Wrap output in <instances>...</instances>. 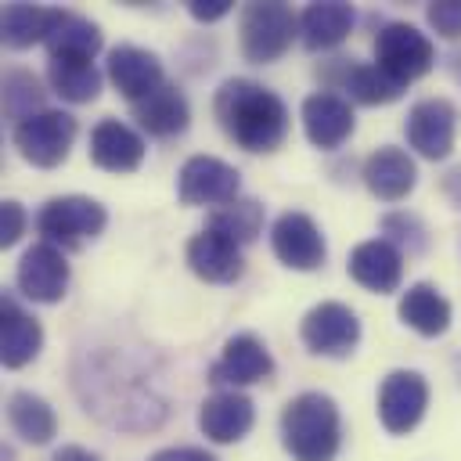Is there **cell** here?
<instances>
[{"instance_id": "cell-1", "label": "cell", "mask_w": 461, "mask_h": 461, "mask_svg": "<svg viewBox=\"0 0 461 461\" xmlns=\"http://www.w3.org/2000/svg\"><path fill=\"white\" fill-rule=\"evenodd\" d=\"M212 112L220 130L241 148V151H277L288 137V108L285 101L267 90L256 79H223Z\"/></svg>"}, {"instance_id": "cell-2", "label": "cell", "mask_w": 461, "mask_h": 461, "mask_svg": "<svg viewBox=\"0 0 461 461\" xmlns=\"http://www.w3.org/2000/svg\"><path fill=\"white\" fill-rule=\"evenodd\" d=\"M281 439L295 461H331L342 443L339 407L324 393H299L281 411Z\"/></svg>"}, {"instance_id": "cell-3", "label": "cell", "mask_w": 461, "mask_h": 461, "mask_svg": "<svg viewBox=\"0 0 461 461\" xmlns=\"http://www.w3.org/2000/svg\"><path fill=\"white\" fill-rule=\"evenodd\" d=\"M238 29H241V54H245V61L270 65V61H277L292 47V40L299 32V18L281 0L245 4Z\"/></svg>"}, {"instance_id": "cell-4", "label": "cell", "mask_w": 461, "mask_h": 461, "mask_svg": "<svg viewBox=\"0 0 461 461\" xmlns=\"http://www.w3.org/2000/svg\"><path fill=\"white\" fill-rule=\"evenodd\" d=\"M108 223V212L97 198L86 194H61L43 202V209L36 212V230L43 234V241L58 245V249H79L83 241L97 238Z\"/></svg>"}, {"instance_id": "cell-5", "label": "cell", "mask_w": 461, "mask_h": 461, "mask_svg": "<svg viewBox=\"0 0 461 461\" xmlns=\"http://www.w3.org/2000/svg\"><path fill=\"white\" fill-rule=\"evenodd\" d=\"M432 61H436V47L421 29H414L407 22H385L378 29V36H375V65L382 72H389L396 83L407 86V83L421 79L432 68Z\"/></svg>"}, {"instance_id": "cell-6", "label": "cell", "mask_w": 461, "mask_h": 461, "mask_svg": "<svg viewBox=\"0 0 461 461\" xmlns=\"http://www.w3.org/2000/svg\"><path fill=\"white\" fill-rule=\"evenodd\" d=\"M76 133H79V122L68 112L47 108V112H36L14 126V148L25 162H32L40 169H54L68 158Z\"/></svg>"}, {"instance_id": "cell-7", "label": "cell", "mask_w": 461, "mask_h": 461, "mask_svg": "<svg viewBox=\"0 0 461 461\" xmlns=\"http://www.w3.org/2000/svg\"><path fill=\"white\" fill-rule=\"evenodd\" d=\"M407 144L421 155V158H447L454 151V137H457V108L447 97H421L418 104H411L407 122H403Z\"/></svg>"}, {"instance_id": "cell-8", "label": "cell", "mask_w": 461, "mask_h": 461, "mask_svg": "<svg viewBox=\"0 0 461 461\" xmlns=\"http://www.w3.org/2000/svg\"><path fill=\"white\" fill-rule=\"evenodd\" d=\"M299 339L317 357H349L360 342V321L346 303H317L303 317Z\"/></svg>"}, {"instance_id": "cell-9", "label": "cell", "mask_w": 461, "mask_h": 461, "mask_svg": "<svg viewBox=\"0 0 461 461\" xmlns=\"http://www.w3.org/2000/svg\"><path fill=\"white\" fill-rule=\"evenodd\" d=\"M241 191V173L212 155H191L180 166L176 194L184 205H227Z\"/></svg>"}, {"instance_id": "cell-10", "label": "cell", "mask_w": 461, "mask_h": 461, "mask_svg": "<svg viewBox=\"0 0 461 461\" xmlns=\"http://www.w3.org/2000/svg\"><path fill=\"white\" fill-rule=\"evenodd\" d=\"M429 407V382L418 371H389L378 385V421L385 432H411Z\"/></svg>"}, {"instance_id": "cell-11", "label": "cell", "mask_w": 461, "mask_h": 461, "mask_svg": "<svg viewBox=\"0 0 461 461\" xmlns=\"http://www.w3.org/2000/svg\"><path fill=\"white\" fill-rule=\"evenodd\" d=\"M14 285L25 299L32 303H58L68 288V263H65V252L50 241H36L22 252L18 259V270H14Z\"/></svg>"}, {"instance_id": "cell-12", "label": "cell", "mask_w": 461, "mask_h": 461, "mask_svg": "<svg viewBox=\"0 0 461 461\" xmlns=\"http://www.w3.org/2000/svg\"><path fill=\"white\" fill-rule=\"evenodd\" d=\"M270 249L274 256L292 267V270H317L328 256V245H324V234L321 227L306 216V212H281L270 227Z\"/></svg>"}, {"instance_id": "cell-13", "label": "cell", "mask_w": 461, "mask_h": 461, "mask_svg": "<svg viewBox=\"0 0 461 461\" xmlns=\"http://www.w3.org/2000/svg\"><path fill=\"white\" fill-rule=\"evenodd\" d=\"M274 375V357L270 349L252 335V331H241V335H230L223 342V353L220 360L209 367V382L212 385H252V382H263Z\"/></svg>"}, {"instance_id": "cell-14", "label": "cell", "mask_w": 461, "mask_h": 461, "mask_svg": "<svg viewBox=\"0 0 461 461\" xmlns=\"http://www.w3.org/2000/svg\"><path fill=\"white\" fill-rule=\"evenodd\" d=\"M353 126H357V119H353V108L346 97H339L331 90H317L303 101V130L313 148L331 151V148L346 144Z\"/></svg>"}, {"instance_id": "cell-15", "label": "cell", "mask_w": 461, "mask_h": 461, "mask_svg": "<svg viewBox=\"0 0 461 461\" xmlns=\"http://www.w3.org/2000/svg\"><path fill=\"white\" fill-rule=\"evenodd\" d=\"M108 79L115 83V90H119L130 104L144 101L148 94H155V90L166 83V79H162V61H158L151 50L133 47V43H122V47H115V50L108 54Z\"/></svg>"}, {"instance_id": "cell-16", "label": "cell", "mask_w": 461, "mask_h": 461, "mask_svg": "<svg viewBox=\"0 0 461 461\" xmlns=\"http://www.w3.org/2000/svg\"><path fill=\"white\" fill-rule=\"evenodd\" d=\"M324 79L346 90L349 101L357 104H389L403 94V83H396L389 72H382L378 65L353 61V58H331V68L324 72Z\"/></svg>"}, {"instance_id": "cell-17", "label": "cell", "mask_w": 461, "mask_h": 461, "mask_svg": "<svg viewBox=\"0 0 461 461\" xmlns=\"http://www.w3.org/2000/svg\"><path fill=\"white\" fill-rule=\"evenodd\" d=\"M349 277L357 285H364L367 292H378V295H389L400 288V277H403V256L393 241L385 238H371V241H360L353 252H349Z\"/></svg>"}, {"instance_id": "cell-18", "label": "cell", "mask_w": 461, "mask_h": 461, "mask_svg": "<svg viewBox=\"0 0 461 461\" xmlns=\"http://www.w3.org/2000/svg\"><path fill=\"white\" fill-rule=\"evenodd\" d=\"M256 421V407L245 393L238 389H223V393H212L202 407H198V429L205 432V439L212 443H238L249 436Z\"/></svg>"}, {"instance_id": "cell-19", "label": "cell", "mask_w": 461, "mask_h": 461, "mask_svg": "<svg viewBox=\"0 0 461 461\" xmlns=\"http://www.w3.org/2000/svg\"><path fill=\"white\" fill-rule=\"evenodd\" d=\"M364 184L378 202H400L418 184V166L403 148L382 144L364 158Z\"/></svg>"}, {"instance_id": "cell-20", "label": "cell", "mask_w": 461, "mask_h": 461, "mask_svg": "<svg viewBox=\"0 0 461 461\" xmlns=\"http://www.w3.org/2000/svg\"><path fill=\"white\" fill-rule=\"evenodd\" d=\"M187 267L209 285H230L245 274V256H241V245L205 227L187 241Z\"/></svg>"}, {"instance_id": "cell-21", "label": "cell", "mask_w": 461, "mask_h": 461, "mask_svg": "<svg viewBox=\"0 0 461 461\" xmlns=\"http://www.w3.org/2000/svg\"><path fill=\"white\" fill-rule=\"evenodd\" d=\"M90 158L108 173H133L144 162V137L119 119H101L90 130Z\"/></svg>"}, {"instance_id": "cell-22", "label": "cell", "mask_w": 461, "mask_h": 461, "mask_svg": "<svg viewBox=\"0 0 461 461\" xmlns=\"http://www.w3.org/2000/svg\"><path fill=\"white\" fill-rule=\"evenodd\" d=\"M43 346V328L32 313L18 306L14 295H4L0 303V360L4 367H25Z\"/></svg>"}, {"instance_id": "cell-23", "label": "cell", "mask_w": 461, "mask_h": 461, "mask_svg": "<svg viewBox=\"0 0 461 461\" xmlns=\"http://www.w3.org/2000/svg\"><path fill=\"white\" fill-rule=\"evenodd\" d=\"M353 7L342 0H324V4H306L299 14V40L306 50H331L353 32Z\"/></svg>"}, {"instance_id": "cell-24", "label": "cell", "mask_w": 461, "mask_h": 461, "mask_svg": "<svg viewBox=\"0 0 461 461\" xmlns=\"http://www.w3.org/2000/svg\"><path fill=\"white\" fill-rule=\"evenodd\" d=\"M61 7H40V4H7L0 11V32L11 50H25L32 43H47L50 32L61 22Z\"/></svg>"}, {"instance_id": "cell-25", "label": "cell", "mask_w": 461, "mask_h": 461, "mask_svg": "<svg viewBox=\"0 0 461 461\" xmlns=\"http://www.w3.org/2000/svg\"><path fill=\"white\" fill-rule=\"evenodd\" d=\"M133 119H137L140 130H148L151 137H176V133L187 130L191 108H187V97H184L173 83H162L155 94H148L144 101L133 104Z\"/></svg>"}, {"instance_id": "cell-26", "label": "cell", "mask_w": 461, "mask_h": 461, "mask_svg": "<svg viewBox=\"0 0 461 461\" xmlns=\"http://www.w3.org/2000/svg\"><path fill=\"white\" fill-rule=\"evenodd\" d=\"M400 321L407 328H414L425 339H436L450 328V303L439 295L436 285L418 281L400 295Z\"/></svg>"}, {"instance_id": "cell-27", "label": "cell", "mask_w": 461, "mask_h": 461, "mask_svg": "<svg viewBox=\"0 0 461 461\" xmlns=\"http://www.w3.org/2000/svg\"><path fill=\"white\" fill-rule=\"evenodd\" d=\"M7 425L14 429V436H22L32 447L50 443L54 432H58V418H54L50 403L43 396L29 393V389L11 393V400H7Z\"/></svg>"}, {"instance_id": "cell-28", "label": "cell", "mask_w": 461, "mask_h": 461, "mask_svg": "<svg viewBox=\"0 0 461 461\" xmlns=\"http://www.w3.org/2000/svg\"><path fill=\"white\" fill-rule=\"evenodd\" d=\"M97 50H101V29L72 11L61 14L58 29L47 40V58H61V61H94Z\"/></svg>"}, {"instance_id": "cell-29", "label": "cell", "mask_w": 461, "mask_h": 461, "mask_svg": "<svg viewBox=\"0 0 461 461\" xmlns=\"http://www.w3.org/2000/svg\"><path fill=\"white\" fill-rule=\"evenodd\" d=\"M47 83L58 97L72 101V104H86L101 94V72L94 61H61V58H47Z\"/></svg>"}, {"instance_id": "cell-30", "label": "cell", "mask_w": 461, "mask_h": 461, "mask_svg": "<svg viewBox=\"0 0 461 461\" xmlns=\"http://www.w3.org/2000/svg\"><path fill=\"white\" fill-rule=\"evenodd\" d=\"M205 227L216 230V234H223V238H230L234 245H249L263 230V205L256 198H234V202L212 209L209 220H205Z\"/></svg>"}, {"instance_id": "cell-31", "label": "cell", "mask_w": 461, "mask_h": 461, "mask_svg": "<svg viewBox=\"0 0 461 461\" xmlns=\"http://www.w3.org/2000/svg\"><path fill=\"white\" fill-rule=\"evenodd\" d=\"M4 112L14 119V126L25 122V119L36 115V112H47V108H43V90H40V83H36L32 72L11 68V72L4 76Z\"/></svg>"}, {"instance_id": "cell-32", "label": "cell", "mask_w": 461, "mask_h": 461, "mask_svg": "<svg viewBox=\"0 0 461 461\" xmlns=\"http://www.w3.org/2000/svg\"><path fill=\"white\" fill-rule=\"evenodd\" d=\"M382 230L389 234L385 241H393V245H407V252H421L425 249V223L418 220V216H411V212H389L385 220H382Z\"/></svg>"}, {"instance_id": "cell-33", "label": "cell", "mask_w": 461, "mask_h": 461, "mask_svg": "<svg viewBox=\"0 0 461 461\" xmlns=\"http://www.w3.org/2000/svg\"><path fill=\"white\" fill-rule=\"evenodd\" d=\"M429 25L439 36L457 40L461 36V4H429Z\"/></svg>"}, {"instance_id": "cell-34", "label": "cell", "mask_w": 461, "mask_h": 461, "mask_svg": "<svg viewBox=\"0 0 461 461\" xmlns=\"http://www.w3.org/2000/svg\"><path fill=\"white\" fill-rule=\"evenodd\" d=\"M22 230H25V209H22L14 198H7V202L0 205V245L11 249V245L22 238Z\"/></svg>"}, {"instance_id": "cell-35", "label": "cell", "mask_w": 461, "mask_h": 461, "mask_svg": "<svg viewBox=\"0 0 461 461\" xmlns=\"http://www.w3.org/2000/svg\"><path fill=\"white\" fill-rule=\"evenodd\" d=\"M187 11H191V18H198V22H216V18H223V14L230 11V0H191Z\"/></svg>"}, {"instance_id": "cell-36", "label": "cell", "mask_w": 461, "mask_h": 461, "mask_svg": "<svg viewBox=\"0 0 461 461\" xmlns=\"http://www.w3.org/2000/svg\"><path fill=\"white\" fill-rule=\"evenodd\" d=\"M151 461H216V457L209 450H202V447H166Z\"/></svg>"}, {"instance_id": "cell-37", "label": "cell", "mask_w": 461, "mask_h": 461, "mask_svg": "<svg viewBox=\"0 0 461 461\" xmlns=\"http://www.w3.org/2000/svg\"><path fill=\"white\" fill-rule=\"evenodd\" d=\"M50 461H101V457H97V454H90L86 447H72V443H68V447H58Z\"/></svg>"}, {"instance_id": "cell-38", "label": "cell", "mask_w": 461, "mask_h": 461, "mask_svg": "<svg viewBox=\"0 0 461 461\" xmlns=\"http://www.w3.org/2000/svg\"><path fill=\"white\" fill-rule=\"evenodd\" d=\"M443 191L450 194L454 205H461V169H450V173L443 176Z\"/></svg>"}]
</instances>
